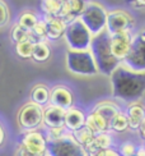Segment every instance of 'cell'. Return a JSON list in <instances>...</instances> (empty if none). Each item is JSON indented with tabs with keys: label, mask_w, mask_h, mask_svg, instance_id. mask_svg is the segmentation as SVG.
<instances>
[{
	"label": "cell",
	"mask_w": 145,
	"mask_h": 156,
	"mask_svg": "<svg viewBox=\"0 0 145 156\" xmlns=\"http://www.w3.org/2000/svg\"><path fill=\"white\" fill-rule=\"evenodd\" d=\"M110 77L112 94L117 100L131 104L145 94V72H136L121 63Z\"/></svg>",
	"instance_id": "1"
},
{
	"label": "cell",
	"mask_w": 145,
	"mask_h": 156,
	"mask_svg": "<svg viewBox=\"0 0 145 156\" xmlns=\"http://www.w3.org/2000/svg\"><path fill=\"white\" fill-rule=\"evenodd\" d=\"M110 40H111V35L104 30L101 34L93 36L89 49L92 55H93L98 72L104 76H111L113 73V70L121 64L112 55Z\"/></svg>",
	"instance_id": "2"
},
{
	"label": "cell",
	"mask_w": 145,
	"mask_h": 156,
	"mask_svg": "<svg viewBox=\"0 0 145 156\" xmlns=\"http://www.w3.org/2000/svg\"><path fill=\"white\" fill-rule=\"evenodd\" d=\"M64 38H65V42H66L69 50L84 51V50L90 49L93 35L85 27V24L80 21V18H76L66 24Z\"/></svg>",
	"instance_id": "3"
},
{
	"label": "cell",
	"mask_w": 145,
	"mask_h": 156,
	"mask_svg": "<svg viewBox=\"0 0 145 156\" xmlns=\"http://www.w3.org/2000/svg\"><path fill=\"white\" fill-rule=\"evenodd\" d=\"M65 60H66V68L71 73L76 76L88 77V76H96L98 73V69L90 50H84V51L68 50Z\"/></svg>",
	"instance_id": "4"
},
{
	"label": "cell",
	"mask_w": 145,
	"mask_h": 156,
	"mask_svg": "<svg viewBox=\"0 0 145 156\" xmlns=\"http://www.w3.org/2000/svg\"><path fill=\"white\" fill-rule=\"evenodd\" d=\"M79 18L93 36L106 30L107 10L98 2H88Z\"/></svg>",
	"instance_id": "5"
},
{
	"label": "cell",
	"mask_w": 145,
	"mask_h": 156,
	"mask_svg": "<svg viewBox=\"0 0 145 156\" xmlns=\"http://www.w3.org/2000/svg\"><path fill=\"white\" fill-rule=\"evenodd\" d=\"M46 154L47 156H88L84 147L74 140L70 132L65 133L61 138L47 141Z\"/></svg>",
	"instance_id": "6"
},
{
	"label": "cell",
	"mask_w": 145,
	"mask_h": 156,
	"mask_svg": "<svg viewBox=\"0 0 145 156\" xmlns=\"http://www.w3.org/2000/svg\"><path fill=\"white\" fill-rule=\"evenodd\" d=\"M122 63L136 72H145V30L134 35L133 46L127 58Z\"/></svg>",
	"instance_id": "7"
},
{
	"label": "cell",
	"mask_w": 145,
	"mask_h": 156,
	"mask_svg": "<svg viewBox=\"0 0 145 156\" xmlns=\"http://www.w3.org/2000/svg\"><path fill=\"white\" fill-rule=\"evenodd\" d=\"M18 123L25 132L37 131L43 123V108L35 102H27L18 113Z\"/></svg>",
	"instance_id": "8"
},
{
	"label": "cell",
	"mask_w": 145,
	"mask_h": 156,
	"mask_svg": "<svg viewBox=\"0 0 145 156\" xmlns=\"http://www.w3.org/2000/svg\"><path fill=\"white\" fill-rule=\"evenodd\" d=\"M134 26H135V21L129 12L122 9H115L107 12L106 31L110 35H115L118 34V32H125V31H133Z\"/></svg>",
	"instance_id": "9"
},
{
	"label": "cell",
	"mask_w": 145,
	"mask_h": 156,
	"mask_svg": "<svg viewBox=\"0 0 145 156\" xmlns=\"http://www.w3.org/2000/svg\"><path fill=\"white\" fill-rule=\"evenodd\" d=\"M133 40H134L133 31H125L111 35L110 44H111L112 55L120 63H122L127 58L131 46H133Z\"/></svg>",
	"instance_id": "10"
},
{
	"label": "cell",
	"mask_w": 145,
	"mask_h": 156,
	"mask_svg": "<svg viewBox=\"0 0 145 156\" xmlns=\"http://www.w3.org/2000/svg\"><path fill=\"white\" fill-rule=\"evenodd\" d=\"M25 150L33 154H45L46 146H47V140L45 134L39 131H28L22 136V144Z\"/></svg>",
	"instance_id": "11"
},
{
	"label": "cell",
	"mask_w": 145,
	"mask_h": 156,
	"mask_svg": "<svg viewBox=\"0 0 145 156\" xmlns=\"http://www.w3.org/2000/svg\"><path fill=\"white\" fill-rule=\"evenodd\" d=\"M50 104L54 106L61 108L64 110H68L72 108L74 104V96L72 92L66 88L65 86H55L51 90V96H50Z\"/></svg>",
	"instance_id": "12"
},
{
	"label": "cell",
	"mask_w": 145,
	"mask_h": 156,
	"mask_svg": "<svg viewBox=\"0 0 145 156\" xmlns=\"http://www.w3.org/2000/svg\"><path fill=\"white\" fill-rule=\"evenodd\" d=\"M85 4L87 3H85L84 0H66V2H62L60 14L57 17L61 18L62 21L68 24L71 21H74V19L80 17V14L85 8Z\"/></svg>",
	"instance_id": "13"
},
{
	"label": "cell",
	"mask_w": 145,
	"mask_h": 156,
	"mask_svg": "<svg viewBox=\"0 0 145 156\" xmlns=\"http://www.w3.org/2000/svg\"><path fill=\"white\" fill-rule=\"evenodd\" d=\"M65 110L54 105H47L43 108V123L46 128H61L64 127Z\"/></svg>",
	"instance_id": "14"
},
{
	"label": "cell",
	"mask_w": 145,
	"mask_h": 156,
	"mask_svg": "<svg viewBox=\"0 0 145 156\" xmlns=\"http://www.w3.org/2000/svg\"><path fill=\"white\" fill-rule=\"evenodd\" d=\"M85 118H87L85 113H83L80 109L72 106L68 110H65L64 127L66 128L68 132L72 133L85 126Z\"/></svg>",
	"instance_id": "15"
},
{
	"label": "cell",
	"mask_w": 145,
	"mask_h": 156,
	"mask_svg": "<svg viewBox=\"0 0 145 156\" xmlns=\"http://www.w3.org/2000/svg\"><path fill=\"white\" fill-rule=\"evenodd\" d=\"M129 120V128L134 131H139L140 126L145 120V106L140 102H131L127 105L126 112H125Z\"/></svg>",
	"instance_id": "16"
},
{
	"label": "cell",
	"mask_w": 145,
	"mask_h": 156,
	"mask_svg": "<svg viewBox=\"0 0 145 156\" xmlns=\"http://www.w3.org/2000/svg\"><path fill=\"white\" fill-rule=\"evenodd\" d=\"M43 19L47 23V40L57 41L61 37H64L65 30H66V23L61 18L52 16H43Z\"/></svg>",
	"instance_id": "17"
},
{
	"label": "cell",
	"mask_w": 145,
	"mask_h": 156,
	"mask_svg": "<svg viewBox=\"0 0 145 156\" xmlns=\"http://www.w3.org/2000/svg\"><path fill=\"white\" fill-rule=\"evenodd\" d=\"M111 145H112V136L110 134V132H104L96 134L93 142L85 147L84 150L88 156H97L101 151L111 148Z\"/></svg>",
	"instance_id": "18"
},
{
	"label": "cell",
	"mask_w": 145,
	"mask_h": 156,
	"mask_svg": "<svg viewBox=\"0 0 145 156\" xmlns=\"http://www.w3.org/2000/svg\"><path fill=\"white\" fill-rule=\"evenodd\" d=\"M85 126H87L94 134H99L104 132H110V124L108 122L101 116L99 114L94 113L93 110L87 115L85 118Z\"/></svg>",
	"instance_id": "19"
},
{
	"label": "cell",
	"mask_w": 145,
	"mask_h": 156,
	"mask_svg": "<svg viewBox=\"0 0 145 156\" xmlns=\"http://www.w3.org/2000/svg\"><path fill=\"white\" fill-rule=\"evenodd\" d=\"M51 91L45 84H36L31 91V101L37 104L39 106H47L50 104Z\"/></svg>",
	"instance_id": "20"
},
{
	"label": "cell",
	"mask_w": 145,
	"mask_h": 156,
	"mask_svg": "<svg viewBox=\"0 0 145 156\" xmlns=\"http://www.w3.org/2000/svg\"><path fill=\"white\" fill-rule=\"evenodd\" d=\"M93 112L97 113V114H99L101 116H103V118L106 119V120L108 122V124H110L111 119L113 118V116H115L117 113H120L121 109L118 108V105H116L115 102L102 101V102H99V104H97V105L93 108Z\"/></svg>",
	"instance_id": "21"
},
{
	"label": "cell",
	"mask_w": 145,
	"mask_h": 156,
	"mask_svg": "<svg viewBox=\"0 0 145 156\" xmlns=\"http://www.w3.org/2000/svg\"><path fill=\"white\" fill-rule=\"evenodd\" d=\"M51 56V48L46 41H38L35 45L33 54H32V59L37 63H43L49 60Z\"/></svg>",
	"instance_id": "22"
},
{
	"label": "cell",
	"mask_w": 145,
	"mask_h": 156,
	"mask_svg": "<svg viewBox=\"0 0 145 156\" xmlns=\"http://www.w3.org/2000/svg\"><path fill=\"white\" fill-rule=\"evenodd\" d=\"M129 129V120L127 116L122 110L120 113H117L113 118L110 122V132H116V133H121Z\"/></svg>",
	"instance_id": "23"
},
{
	"label": "cell",
	"mask_w": 145,
	"mask_h": 156,
	"mask_svg": "<svg viewBox=\"0 0 145 156\" xmlns=\"http://www.w3.org/2000/svg\"><path fill=\"white\" fill-rule=\"evenodd\" d=\"M71 134H72V137H74V140H75L80 146H83L84 148L87 147V146H89L92 142H93L94 137H96V134L92 132L87 126H84V127H82L80 129H78V131L72 132Z\"/></svg>",
	"instance_id": "24"
},
{
	"label": "cell",
	"mask_w": 145,
	"mask_h": 156,
	"mask_svg": "<svg viewBox=\"0 0 145 156\" xmlns=\"http://www.w3.org/2000/svg\"><path fill=\"white\" fill-rule=\"evenodd\" d=\"M35 45H36V40H33V38H28V40L18 42L14 46L15 53L22 59H29V58H32V54H33Z\"/></svg>",
	"instance_id": "25"
},
{
	"label": "cell",
	"mask_w": 145,
	"mask_h": 156,
	"mask_svg": "<svg viewBox=\"0 0 145 156\" xmlns=\"http://www.w3.org/2000/svg\"><path fill=\"white\" fill-rule=\"evenodd\" d=\"M62 6V0H41V9L43 16L57 17L60 14Z\"/></svg>",
	"instance_id": "26"
},
{
	"label": "cell",
	"mask_w": 145,
	"mask_h": 156,
	"mask_svg": "<svg viewBox=\"0 0 145 156\" xmlns=\"http://www.w3.org/2000/svg\"><path fill=\"white\" fill-rule=\"evenodd\" d=\"M38 22V17L36 16V13L33 12H23L18 18V24L21 26L22 28L27 30V31H32V28L35 27V24Z\"/></svg>",
	"instance_id": "27"
},
{
	"label": "cell",
	"mask_w": 145,
	"mask_h": 156,
	"mask_svg": "<svg viewBox=\"0 0 145 156\" xmlns=\"http://www.w3.org/2000/svg\"><path fill=\"white\" fill-rule=\"evenodd\" d=\"M10 37H12V40L14 41V44L22 42L24 40H28V38H33V36H32V34H31V31H27V30L22 28L18 23H15L14 26H13V28L10 31ZM33 40H35V38H33Z\"/></svg>",
	"instance_id": "28"
},
{
	"label": "cell",
	"mask_w": 145,
	"mask_h": 156,
	"mask_svg": "<svg viewBox=\"0 0 145 156\" xmlns=\"http://www.w3.org/2000/svg\"><path fill=\"white\" fill-rule=\"evenodd\" d=\"M33 38L38 41H46L47 40V23L45 22V19H38V22L35 24V27L31 31Z\"/></svg>",
	"instance_id": "29"
},
{
	"label": "cell",
	"mask_w": 145,
	"mask_h": 156,
	"mask_svg": "<svg viewBox=\"0 0 145 156\" xmlns=\"http://www.w3.org/2000/svg\"><path fill=\"white\" fill-rule=\"evenodd\" d=\"M65 133H68L66 128L61 127V128H47V131L45 133V137L47 141H54L57 138H61Z\"/></svg>",
	"instance_id": "30"
},
{
	"label": "cell",
	"mask_w": 145,
	"mask_h": 156,
	"mask_svg": "<svg viewBox=\"0 0 145 156\" xmlns=\"http://www.w3.org/2000/svg\"><path fill=\"white\" fill-rule=\"evenodd\" d=\"M9 19H10V12L8 5H6L4 0H0V28L5 27L9 23Z\"/></svg>",
	"instance_id": "31"
},
{
	"label": "cell",
	"mask_w": 145,
	"mask_h": 156,
	"mask_svg": "<svg viewBox=\"0 0 145 156\" xmlns=\"http://www.w3.org/2000/svg\"><path fill=\"white\" fill-rule=\"evenodd\" d=\"M136 146L133 144V142H125L120 146V152L121 156H134L136 152Z\"/></svg>",
	"instance_id": "32"
},
{
	"label": "cell",
	"mask_w": 145,
	"mask_h": 156,
	"mask_svg": "<svg viewBox=\"0 0 145 156\" xmlns=\"http://www.w3.org/2000/svg\"><path fill=\"white\" fill-rule=\"evenodd\" d=\"M17 156H47V154H33V152H29L28 150H25L23 146H19L18 151H17Z\"/></svg>",
	"instance_id": "33"
},
{
	"label": "cell",
	"mask_w": 145,
	"mask_h": 156,
	"mask_svg": "<svg viewBox=\"0 0 145 156\" xmlns=\"http://www.w3.org/2000/svg\"><path fill=\"white\" fill-rule=\"evenodd\" d=\"M97 156H121V154L116 150H113V148H108V150L101 151Z\"/></svg>",
	"instance_id": "34"
},
{
	"label": "cell",
	"mask_w": 145,
	"mask_h": 156,
	"mask_svg": "<svg viewBox=\"0 0 145 156\" xmlns=\"http://www.w3.org/2000/svg\"><path fill=\"white\" fill-rule=\"evenodd\" d=\"M139 134H140L141 140L144 141V140H145V120L143 122V124H141L140 128H139Z\"/></svg>",
	"instance_id": "35"
},
{
	"label": "cell",
	"mask_w": 145,
	"mask_h": 156,
	"mask_svg": "<svg viewBox=\"0 0 145 156\" xmlns=\"http://www.w3.org/2000/svg\"><path fill=\"white\" fill-rule=\"evenodd\" d=\"M134 156H145V147L144 146H140L136 148V152Z\"/></svg>",
	"instance_id": "36"
},
{
	"label": "cell",
	"mask_w": 145,
	"mask_h": 156,
	"mask_svg": "<svg viewBox=\"0 0 145 156\" xmlns=\"http://www.w3.org/2000/svg\"><path fill=\"white\" fill-rule=\"evenodd\" d=\"M4 140H5V131H4L3 126H2V123H0V146L3 145Z\"/></svg>",
	"instance_id": "37"
},
{
	"label": "cell",
	"mask_w": 145,
	"mask_h": 156,
	"mask_svg": "<svg viewBox=\"0 0 145 156\" xmlns=\"http://www.w3.org/2000/svg\"><path fill=\"white\" fill-rule=\"evenodd\" d=\"M134 2L140 6H145V0H134Z\"/></svg>",
	"instance_id": "38"
}]
</instances>
